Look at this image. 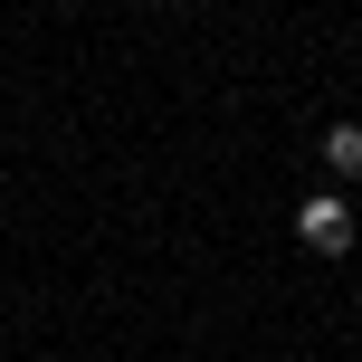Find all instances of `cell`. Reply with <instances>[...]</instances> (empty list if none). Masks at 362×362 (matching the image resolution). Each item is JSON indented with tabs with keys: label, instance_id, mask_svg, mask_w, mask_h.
I'll return each mask as SVG.
<instances>
[{
	"label": "cell",
	"instance_id": "6da1fadb",
	"mask_svg": "<svg viewBox=\"0 0 362 362\" xmlns=\"http://www.w3.org/2000/svg\"><path fill=\"white\" fill-rule=\"evenodd\" d=\"M296 238H305L315 257H344V248H353V200H344V191H305V210H296Z\"/></svg>",
	"mask_w": 362,
	"mask_h": 362
},
{
	"label": "cell",
	"instance_id": "7a4b0ae2",
	"mask_svg": "<svg viewBox=\"0 0 362 362\" xmlns=\"http://www.w3.org/2000/svg\"><path fill=\"white\" fill-rule=\"evenodd\" d=\"M325 163L344 172V181L362 172V124H325Z\"/></svg>",
	"mask_w": 362,
	"mask_h": 362
}]
</instances>
